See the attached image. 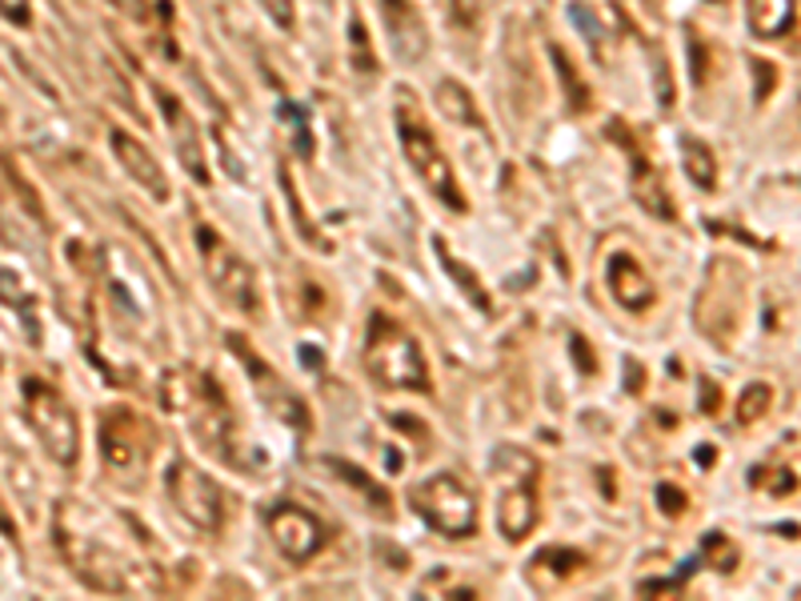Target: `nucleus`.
Segmentation results:
<instances>
[{
	"mask_svg": "<svg viewBox=\"0 0 801 601\" xmlns=\"http://www.w3.org/2000/svg\"><path fill=\"white\" fill-rule=\"evenodd\" d=\"M365 361H370V373L381 381V385H389V390L429 393V370H425L422 345L385 313H373Z\"/></svg>",
	"mask_w": 801,
	"mask_h": 601,
	"instance_id": "nucleus-1",
	"label": "nucleus"
},
{
	"mask_svg": "<svg viewBox=\"0 0 801 601\" xmlns=\"http://www.w3.org/2000/svg\"><path fill=\"white\" fill-rule=\"evenodd\" d=\"M493 477L501 481V506H497V526L509 541H521L538 521V497H533V477L538 462L526 449L501 445L493 454Z\"/></svg>",
	"mask_w": 801,
	"mask_h": 601,
	"instance_id": "nucleus-2",
	"label": "nucleus"
},
{
	"mask_svg": "<svg viewBox=\"0 0 801 601\" xmlns=\"http://www.w3.org/2000/svg\"><path fill=\"white\" fill-rule=\"evenodd\" d=\"M413 506L445 538H474L477 497L457 474H433L413 489Z\"/></svg>",
	"mask_w": 801,
	"mask_h": 601,
	"instance_id": "nucleus-3",
	"label": "nucleus"
},
{
	"mask_svg": "<svg viewBox=\"0 0 801 601\" xmlns=\"http://www.w3.org/2000/svg\"><path fill=\"white\" fill-rule=\"evenodd\" d=\"M397 137H400V148H405V160L417 169V177H422L445 205H454L457 213H465V197L457 193L454 169H449V160H445L437 137L425 128V121L413 113V108H397Z\"/></svg>",
	"mask_w": 801,
	"mask_h": 601,
	"instance_id": "nucleus-4",
	"label": "nucleus"
},
{
	"mask_svg": "<svg viewBox=\"0 0 801 601\" xmlns=\"http://www.w3.org/2000/svg\"><path fill=\"white\" fill-rule=\"evenodd\" d=\"M200 237V261L209 269V281L217 289L229 309H241V313H257V277H253V265L245 261L237 249L221 241V232H212L200 225L197 229Z\"/></svg>",
	"mask_w": 801,
	"mask_h": 601,
	"instance_id": "nucleus-5",
	"label": "nucleus"
},
{
	"mask_svg": "<svg viewBox=\"0 0 801 601\" xmlns=\"http://www.w3.org/2000/svg\"><path fill=\"white\" fill-rule=\"evenodd\" d=\"M169 497L177 514L189 521L200 533H217L225 521V494L221 486L205 477L197 465L189 462H173L169 465Z\"/></svg>",
	"mask_w": 801,
	"mask_h": 601,
	"instance_id": "nucleus-6",
	"label": "nucleus"
},
{
	"mask_svg": "<svg viewBox=\"0 0 801 601\" xmlns=\"http://www.w3.org/2000/svg\"><path fill=\"white\" fill-rule=\"evenodd\" d=\"M29 417H32V425H37V433H41L44 449H49L61 465H73L81 437H76L73 410L64 405L61 393L44 390V385H29Z\"/></svg>",
	"mask_w": 801,
	"mask_h": 601,
	"instance_id": "nucleus-7",
	"label": "nucleus"
},
{
	"mask_svg": "<svg viewBox=\"0 0 801 601\" xmlns=\"http://www.w3.org/2000/svg\"><path fill=\"white\" fill-rule=\"evenodd\" d=\"M229 345H232V353L245 361L249 381H253L257 397L264 401V410L273 413V417H281L285 425H293V429H309V405L297 397L293 385H285V381L277 377V370H269V365L257 358L253 349L245 345V338H229Z\"/></svg>",
	"mask_w": 801,
	"mask_h": 601,
	"instance_id": "nucleus-8",
	"label": "nucleus"
},
{
	"mask_svg": "<svg viewBox=\"0 0 801 601\" xmlns=\"http://www.w3.org/2000/svg\"><path fill=\"white\" fill-rule=\"evenodd\" d=\"M269 533H273L277 549L289 561H309L316 549L325 546V526L313 514H305L301 506L281 501L277 509H269Z\"/></svg>",
	"mask_w": 801,
	"mask_h": 601,
	"instance_id": "nucleus-9",
	"label": "nucleus"
},
{
	"mask_svg": "<svg viewBox=\"0 0 801 601\" xmlns=\"http://www.w3.org/2000/svg\"><path fill=\"white\" fill-rule=\"evenodd\" d=\"M153 93H157V105H160V113H165V125H169V137H173V145H177L180 165L189 169V177L197 180V185H209V169H205V148H200V133H197V125H193L189 108L180 105V101L169 93V89L157 85Z\"/></svg>",
	"mask_w": 801,
	"mask_h": 601,
	"instance_id": "nucleus-10",
	"label": "nucleus"
},
{
	"mask_svg": "<svg viewBox=\"0 0 801 601\" xmlns=\"http://www.w3.org/2000/svg\"><path fill=\"white\" fill-rule=\"evenodd\" d=\"M153 449V429L141 422L137 413L116 410L105 422V462L113 469H137Z\"/></svg>",
	"mask_w": 801,
	"mask_h": 601,
	"instance_id": "nucleus-11",
	"label": "nucleus"
},
{
	"mask_svg": "<svg viewBox=\"0 0 801 601\" xmlns=\"http://www.w3.org/2000/svg\"><path fill=\"white\" fill-rule=\"evenodd\" d=\"M108 145H113L116 160L128 169V177L137 180L141 189L148 193L153 200H169V180H165V169L157 165V157L148 153L145 145H141L137 137H128L125 128H113L108 133Z\"/></svg>",
	"mask_w": 801,
	"mask_h": 601,
	"instance_id": "nucleus-12",
	"label": "nucleus"
},
{
	"mask_svg": "<svg viewBox=\"0 0 801 601\" xmlns=\"http://www.w3.org/2000/svg\"><path fill=\"white\" fill-rule=\"evenodd\" d=\"M610 289L617 297V305L633 309V313H645V309L657 301V286L649 281L637 257L630 253H613L610 257Z\"/></svg>",
	"mask_w": 801,
	"mask_h": 601,
	"instance_id": "nucleus-13",
	"label": "nucleus"
},
{
	"mask_svg": "<svg viewBox=\"0 0 801 601\" xmlns=\"http://www.w3.org/2000/svg\"><path fill=\"white\" fill-rule=\"evenodd\" d=\"M385 24H389V41L397 49V56L417 61L425 53V24L413 17L405 0H385Z\"/></svg>",
	"mask_w": 801,
	"mask_h": 601,
	"instance_id": "nucleus-14",
	"label": "nucleus"
},
{
	"mask_svg": "<svg viewBox=\"0 0 801 601\" xmlns=\"http://www.w3.org/2000/svg\"><path fill=\"white\" fill-rule=\"evenodd\" d=\"M633 197L642 200L645 209L654 213V217H674V200H669V193H665V185H662V173L649 165V160H633Z\"/></svg>",
	"mask_w": 801,
	"mask_h": 601,
	"instance_id": "nucleus-15",
	"label": "nucleus"
},
{
	"mask_svg": "<svg viewBox=\"0 0 801 601\" xmlns=\"http://www.w3.org/2000/svg\"><path fill=\"white\" fill-rule=\"evenodd\" d=\"M793 24V0H749V29L761 41H773Z\"/></svg>",
	"mask_w": 801,
	"mask_h": 601,
	"instance_id": "nucleus-16",
	"label": "nucleus"
},
{
	"mask_svg": "<svg viewBox=\"0 0 801 601\" xmlns=\"http://www.w3.org/2000/svg\"><path fill=\"white\" fill-rule=\"evenodd\" d=\"M437 108H441L449 121H457V125L481 128V113H477L474 96L465 93V85H457V81H441V85H437Z\"/></svg>",
	"mask_w": 801,
	"mask_h": 601,
	"instance_id": "nucleus-17",
	"label": "nucleus"
},
{
	"mask_svg": "<svg viewBox=\"0 0 801 601\" xmlns=\"http://www.w3.org/2000/svg\"><path fill=\"white\" fill-rule=\"evenodd\" d=\"M682 165H686V173H689V180H694V185H701V189H714L717 160H714V148H709L706 141H697V137L682 141Z\"/></svg>",
	"mask_w": 801,
	"mask_h": 601,
	"instance_id": "nucleus-18",
	"label": "nucleus"
},
{
	"mask_svg": "<svg viewBox=\"0 0 801 601\" xmlns=\"http://www.w3.org/2000/svg\"><path fill=\"white\" fill-rule=\"evenodd\" d=\"M433 249H437V257H441V265H445V269H449V273H454V281H457V286H461L465 293H469V301H474V305L481 309V313H489V297H486V289L477 286L474 269H465V265H457V261H454V253H449V249H445V241H441V237H433Z\"/></svg>",
	"mask_w": 801,
	"mask_h": 601,
	"instance_id": "nucleus-19",
	"label": "nucleus"
},
{
	"mask_svg": "<svg viewBox=\"0 0 801 601\" xmlns=\"http://www.w3.org/2000/svg\"><path fill=\"white\" fill-rule=\"evenodd\" d=\"M333 474L337 477H345V481H353V486L361 489L365 497H373V506H377V514L381 517H389L393 514V506H389V494L373 481V477H365V474H357V465H349V462H333Z\"/></svg>",
	"mask_w": 801,
	"mask_h": 601,
	"instance_id": "nucleus-20",
	"label": "nucleus"
},
{
	"mask_svg": "<svg viewBox=\"0 0 801 601\" xmlns=\"http://www.w3.org/2000/svg\"><path fill=\"white\" fill-rule=\"evenodd\" d=\"M281 125L293 133V148L301 153V157H313V133H309V121L305 113L297 105H281Z\"/></svg>",
	"mask_w": 801,
	"mask_h": 601,
	"instance_id": "nucleus-21",
	"label": "nucleus"
},
{
	"mask_svg": "<svg viewBox=\"0 0 801 601\" xmlns=\"http://www.w3.org/2000/svg\"><path fill=\"white\" fill-rule=\"evenodd\" d=\"M770 401H773V393H770V385H749L746 393H741V405H738V422L741 425H749V422H758L761 413L770 410Z\"/></svg>",
	"mask_w": 801,
	"mask_h": 601,
	"instance_id": "nucleus-22",
	"label": "nucleus"
},
{
	"mask_svg": "<svg viewBox=\"0 0 801 601\" xmlns=\"http://www.w3.org/2000/svg\"><path fill=\"white\" fill-rule=\"evenodd\" d=\"M570 17H573V21H578V29L581 32H585V41H601V24H597V17H593V12L590 9H585V4H581V0H573V4H570Z\"/></svg>",
	"mask_w": 801,
	"mask_h": 601,
	"instance_id": "nucleus-23",
	"label": "nucleus"
},
{
	"mask_svg": "<svg viewBox=\"0 0 801 601\" xmlns=\"http://www.w3.org/2000/svg\"><path fill=\"white\" fill-rule=\"evenodd\" d=\"M281 29H293V0H257Z\"/></svg>",
	"mask_w": 801,
	"mask_h": 601,
	"instance_id": "nucleus-24",
	"label": "nucleus"
},
{
	"mask_svg": "<svg viewBox=\"0 0 801 601\" xmlns=\"http://www.w3.org/2000/svg\"><path fill=\"white\" fill-rule=\"evenodd\" d=\"M657 497H662V509H665L669 517H677L682 509H686V497L677 494L674 486H657Z\"/></svg>",
	"mask_w": 801,
	"mask_h": 601,
	"instance_id": "nucleus-25",
	"label": "nucleus"
},
{
	"mask_svg": "<svg viewBox=\"0 0 801 601\" xmlns=\"http://www.w3.org/2000/svg\"><path fill=\"white\" fill-rule=\"evenodd\" d=\"M0 12H4L12 24H29V0H0Z\"/></svg>",
	"mask_w": 801,
	"mask_h": 601,
	"instance_id": "nucleus-26",
	"label": "nucleus"
},
{
	"mask_svg": "<svg viewBox=\"0 0 801 601\" xmlns=\"http://www.w3.org/2000/svg\"><path fill=\"white\" fill-rule=\"evenodd\" d=\"M116 12H125V17H137V21H145L148 17V0H108Z\"/></svg>",
	"mask_w": 801,
	"mask_h": 601,
	"instance_id": "nucleus-27",
	"label": "nucleus"
},
{
	"mask_svg": "<svg viewBox=\"0 0 801 601\" xmlns=\"http://www.w3.org/2000/svg\"><path fill=\"white\" fill-rule=\"evenodd\" d=\"M570 349H573V358H578L581 373H597V358H590V349H585V341L573 338V341H570Z\"/></svg>",
	"mask_w": 801,
	"mask_h": 601,
	"instance_id": "nucleus-28",
	"label": "nucleus"
},
{
	"mask_svg": "<svg viewBox=\"0 0 801 601\" xmlns=\"http://www.w3.org/2000/svg\"><path fill=\"white\" fill-rule=\"evenodd\" d=\"M457 17H461V24H474V17H477V0H457Z\"/></svg>",
	"mask_w": 801,
	"mask_h": 601,
	"instance_id": "nucleus-29",
	"label": "nucleus"
},
{
	"mask_svg": "<svg viewBox=\"0 0 801 601\" xmlns=\"http://www.w3.org/2000/svg\"><path fill=\"white\" fill-rule=\"evenodd\" d=\"M301 361H309L313 370H321V353H316V349H301Z\"/></svg>",
	"mask_w": 801,
	"mask_h": 601,
	"instance_id": "nucleus-30",
	"label": "nucleus"
}]
</instances>
